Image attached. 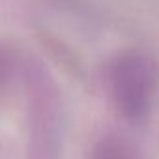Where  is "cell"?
<instances>
[{
	"mask_svg": "<svg viewBox=\"0 0 159 159\" xmlns=\"http://www.w3.org/2000/svg\"><path fill=\"white\" fill-rule=\"evenodd\" d=\"M92 159H142L139 148L122 135H105L94 144Z\"/></svg>",
	"mask_w": 159,
	"mask_h": 159,
	"instance_id": "7a4b0ae2",
	"label": "cell"
},
{
	"mask_svg": "<svg viewBox=\"0 0 159 159\" xmlns=\"http://www.w3.org/2000/svg\"><path fill=\"white\" fill-rule=\"evenodd\" d=\"M157 88L155 67L139 56L122 60L112 73V94L120 112L129 120H140L152 107Z\"/></svg>",
	"mask_w": 159,
	"mask_h": 159,
	"instance_id": "6da1fadb",
	"label": "cell"
}]
</instances>
